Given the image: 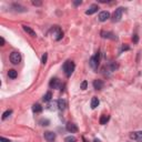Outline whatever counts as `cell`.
Returning a JSON list of instances; mask_svg holds the SVG:
<instances>
[{"label": "cell", "instance_id": "cell-4", "mask_svg": "<svg viewBox=\"0 0 142 142\" xmlns=\"http://www.w3.org/2000/svg\"><path fill=\"white\" fill-rule=\"evenodd\" d=\"M10 61H11V63L12 64H18L19 62L21 61V56H20V53L19 52H12L11 55H10Z\"/></svg>", "mask_w": 142, "mask_h": 142}, {"label": "cell", "instance_id": "cell-12", "mask_svg": "<svg viewBox=\"0 0 142 142\" xmlns=\"http://www.w3.org/2000/svg\"><path fill=\"white\" fill-rule=\"evenodd\" d=\"M98 9H99V7H98V4H92V6L89 7V9L86 11V15H93L94 12L98 11Z\"/></svg>", "mask_w": 142, "mask_h": 142}, {"label": "cell", "instance_id": "cell-1", "mask_svg": "<svg viewBox=\"0 0 142 142\" xmlns=\"http://www.w3.org/2000/svg\"><path fill=\"white\" fill-rule=\"evenodd\" d=\"M62 68H63V71H64V73H66L67 77H70V75L72 74V72L74 71V63H73V61H70V60L66 61Z\"/></svg>", "mask_w": 142, "mask_h": 142}, {"label": "cell", "instance_id": "cell-21", "mask_svg": "<svg viewBox=\"0 0 142 142\" xmlns=\"http://www.w3.org/2000/svg\"><path fill=\"white\" fill-rule=\"evenodd\" d=\"M8 75H9V78H11V79H16L18 73H17V71L15 69H11V70L8 71Z\"/></svg>", "mask_w": 142, "mask_h": 142}, {"label": "cell", "instance_id": "cell-31", "mask_svg": "<svg viewBox=\"0 0 142 142\" xmlns=\"http://www.w3.org/2000/svg\"><path fill=\"white\" fill-rule=\"evenodd\" d=\"M0 41H1V46H4V39L2 37L0 38Z\"/></svg>", "mask_w": 142, "mask_h": 142}, {"label": "cell", "instance_id": "cell-23", "mask_svg": "<svg viewBox=\"0 0 142 142\" xmlns=\"http://www.w3.org/2000/svg\"><path fill=\"white\" fill-rule=\"evenodd\" d=\"M49 123H50V121H49L48 119H42V120H40V124L43 127H46V126H49Z\"/></svg>", "mask_w": 142, "mask_h": 142}, {"label": "cell", "instance_id": "cell-3", "mask_svg": "<svg viewBox=\"0 0 142 142\" xmlns=\"http://www.w3.org/2000/svg\"><path fill=\"white\" fill-rule=\"evenodd\" d=\"M122 13H123V8L115 9V11L113 12V15H112V21L113 22L120 21V20H121V18H122Z\"/></svg>", "mask_w": 142, "mask_h": 142}, {"label": "cell", "instance_id": "cell-16", "mask_svg": "<svg viewBox=\"0 0 142 142\" xmlns=\"http://www.w3.org/2000/svg\"><path fill=\"white\" fill-rule=\"evenodd\" d=\"M32 111L34 113H40L42 111V106L40 105L39 103H36V104H33V106H32Z\"/></svg>", "mask_w": 142, "mask_h": 142}, {"label": "cell", "instance_id": "cell-28", "mask_svg": "<svg viewBox=\"0 0 142 142\" xmlns=\"http://www.w3.org/2000/svg\"><path fill=\"white\" fill-rule=\"evenodd\" d=\"M32 4L33 6H41V2L40 1H32Z\"/></svg>", "mask_w": 142, "mask_h": 142}, {"label": "cell", "instance_id": "cell-24", "mask_svg": "<svg viewBox=\"0 0 142 142\" xmlns=\"http://www.w3.org/2000/svg\"><path fill=\"white\" fill-rule=\"evenodd\" d=\"M11 113H12V111H11V110H7L6 112H4V113L2 114V120H6V119H7Z\"/></svg>", "mask_w": 142, "mask_h": 142}, {"label": "cell", "instance_id": "cell-22", "mask_svg": "<svg viewBox=\"0 0 142 142\" xmlns=\"http://www.w3.org/2000/svg\"><path fill=\"white\" fill-rule=\"evenodd\" d=\"M64 142H77V139H75L74 137H72V135H69V137H67L64 139Z\"/></svg>", "mask_w": 142, "mask_h": 142}, {"label": "cell", "instance_id": "cell-17", "mask_svg": "<svg viewBox=\"0 0 142 142\" xmlns=\"http://www.w3.org/2000/svg\"><path fill=\"white\" fill-rule=\"evenodd\" d=\"M51 99H52V93L50 92V91H48L46 94L43 96V98H42V100L44 101V102H49V101H51Z\"/></svg>", "mask_w": 142, "mask_h": 142}, {"label": "cell", "instance_id": "cell-19", "mask_svg": "<svg viewBox=\"0 0 142 142\" xmlns=\"http://www.w3.org/2000/svg\"><path fill=\"white\" fill-rule=\"evenodd\" d=\"M102 37L103 38H110V39H113V40H117V37L113 34V33H111V32H102Z\"/></svg>", "mask_w": 142, "mask_h": 142}, {"label": "cell", "instance_id": "cell-11", "mask_svg": "<svg viewBox=\"0 0 142 142\" xmlns=\"http://www.w3.org/2000/svg\"><path fill=\"white\" fill-rule=\"evenodd\" d=\"M93 88H94L96 90H101V89L103 88V81H102V80H94V81H93Z\"/></svg>", "mask_w": 142, "mask_h": 142}, {"label": "cell", "instance_id": "cell-26", "mask_svg": "<svg viewBox=\"0 0 142 142\" xmlns=\"http://www.w3.org/2000/svg\"><path fill=\"white\" fill-rule=\"evenodd\" d=\"M87 87H88V82L87 81H82V83H81V89H82V90H86Z\"/></svg>", "mask_w": 142, "mask_h": 142}, {"label": "cell", "instance_id": "cell-32", "mask_svg": "<svg viewBox=\"0 0 142 142\" xmlns=\"http://www.w3.org/2000/svg\"><path fill=\"white\" fill-rule=\"evenodd\" d=\"M93 142H100V140L99 139H94V141H93Z\"/></svg>", "mask_w": 142, "mask_h": 142}, {"label": "cell", "instance_id": "cell-6", "mask_svg": "<svg viewBox=\"0 0 142 142\" xmlns=\"http://www.w3.org/2000/svg\"><path fill=\"white\" fill-rule=\"evenodd\" d=\"M44 139H46L48 142H53L56 140V133H53L51 131L44 132Z\"/></svg>", "mask_w": 142, "mask_h": 142}, {"label": "cell", "instance_id": "cell-8", "mask_svg": "<svg viewBox=\"0 0 142 142\" xmlns=\"http://www.w3.org/2000/svg\"><path fill=\"white\" fill-rule=\"evenodd\" d=\"M60 86V81L58 78H52L50 80V82H49V87H50L51 89H58Z\"/></svg>", "mask_w": 142, "mask_h": 142}, {"label": "cell", "instance_id": "cell-2", "mask_svg": "<svg viewBox=\"0 0 142 142\" xmlns=\"http://www.w3.org/2000/svg\"><path fill=\"white\" fill-rule=\"evenodd\" d=\"M90 67L93 69V70H97L98 67H99V63H100V55L99 53H97L96 56H93L90 58Z\"/></svg>", "mask_w": 142, "mask_h": 142}, {"label": "cell", "instance_id": "cell-13", "mask_svg": "<svg viewBox=\"0 0 142 142\" xmlns=\"http://www.w3.org/2000/svg\"><path fill=\"white\" fill-rule=\"evenodd\" d=\"M66 108H67V101L64 99L58 100V109L61 110V111H63Z\"/></svg>", "mask_w": 142, "mask_h": 142}, {"label": "cell", "instance_id": "cell-14", "mask_svg": "<svg viewBox=\"0 0 142 142\" xmlns=\"http://www.w3.org/2000/svg\"><path fill=\"white\" fill-rule=\"evenodd\" d=\"M22 28H23V30L26 31L27 33H29L31 37H36V32L30 28V27H28V26H22Z\"/></svg>", "mask_w": 142, "mask_h": 142}, {"label": "cell", "instance_id": "cell-15", "mask_svg": "<svg viewBox=\"0 0 142 142\" xmlns=\"http://www.w3.org/2000/svg\"><path fill=\"white\" fill-rule=\"evenodd\" d=\"M99 103H100L99 99H98V98H96V97H93L92 100H91V108H92V109H96L97 106L99 105Z\"/></svg>", "mask_w": 142, "mask_h": 142}, {"label": "cell", "instance_id": "cell-29", "mask_svg": "<svg viewBox=\"0 0 142 142\" xmlns=\"http://www.w3.org/2000/svg\"><path fill=\"white\" fill-rule=\"evenodd\" d=\"M0 140H1L2 142H11L10 140H8V139H6V138H3V137H2V138H1V139H0Z\"/></svg>", "mask_w": 142, "mask_h": 142}, {"label": "cell", "instance_id": "cell-7", "mask_svg": "<svg viewBox=\"0 0 142 142\" xmlns=\"http://www.w3.org/2000/svg\"><path fill=\"white\" fill-rule=\"evenodd\" d=\"M130 138L133 140H137L138 142H142V131H138V132H132L130 134Z\"/></svg>", "mask_w": 142, "mask_h": 142}, {"label": "cell", "instance_id": "cell-27", "mask_svg": "<svg viewBox=\"0 0 142 142\" xmlns=\"http://www.w3.org/2000/svg\"><path fill=\"white\" fill-rule=\"evenodd\" d=\"M132 40H133V42H134V43H137V42H138V40H139V38H138V34H133Z\"/></svg>", "mask_w": 142, "mask_h": 142}, {"label": "cell", "instance_id": "cell-30", "mask_svg": "<svg viewBox=\"0 0 142 142\" xmlns=\"http://www.w3.org/2000/svg\"><path fill=\"white\" fill-rule=\"evenodd\" d=\"M78 4H81V0H78V1L74 2V6H78Z\"/></svg>", "mask_w": 142, "mask_h": 142}, {"label": "cell", "instance_id": "cell-18", "mask_svg": "<svg viewBox=\"0 0 142 142\" xmlns=\"http://www.w3.org/2000/svg\"><path fill=\"white\" fill-rule=\"evenodd\" d=\"M48 109L49 110H56V109H58V101H51L50 103L48 104Z\"/></svg>", "mask_w": 142, "mask_h": 142}, {"label": "cell", "instance_id": "cell-25", "mask_svg": "<svg viewBox=\"0 0 142 142\" xmlns=\"http://www.w3.org/2000/svg\"><path fill=\"white\" fill-rule=\"evenodd\" d=\"M47 58H48V53H44V55L42 56V60H41V62L43 64L47 63Z\"/></svg>", "mask_w": 142, "mask_h": 142}, {"label": "cell", "instance_id": "cell-10", "mask_svg": "<svg viewBox=\"0 0 142 142\" xmlns=\"http://www.w3.org/2000/svg\"><path fill=\"white\" fill-rule=\"evenodd\" d=\"M110 18V13L108 12V11H101L100 13H99V20L100 21H106Z\"/></svg>", "mask_w": 142, "mask_h": 142}, {"label": "cell", "instance_id": "cell-5", "mask_svg": "<svg viewBox=\"0 0 142 142\" xmlns=\"http://www.w3.org/2000/svg\"><path fill=\"white\" fill-rule=\"evenodd\" d=\"M62 36H63V32H62V30L59 27H55L52 29V37L55 38V40H60L62 38Z\"/></svg>", "mask_w": 142, "mask_h": 142}, {"label": "cell", "instance_id": "cell-9", "mask_svg": "<svg viewBox=\"0 0 142 142\" xmlns=\"http://www.w3.org/2000/svg\"><path fill=\"white\" fill-rule=\"evenodd\" d=\"M67 130L71 133H75L78 131V127H77V124H74L72 122H69L68 124H67Z\"/></svg>", "mask_w": 142, "mask_h": 142}, {"label": "cell", "instance_id": "cell-20", "mask_svg": "<svg viewBox=\"0 0 142 142\" xmlns=\"http://www.w3.org/2000/svg\"><path fill=\"white\" fill-rule=\"evenodd\" d=\"M109 119H110V117H109V115H106V114L101 115V118H100V124H106V122L109 121Z\"/></svg>", "mask_w": 142, "mask_h": 142}]
</instances>
